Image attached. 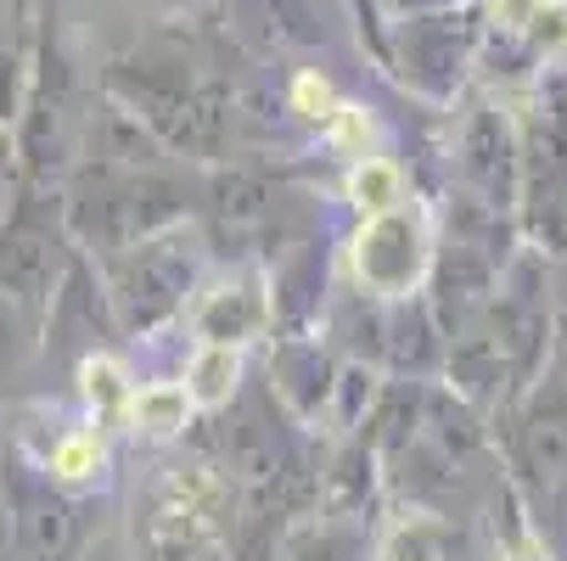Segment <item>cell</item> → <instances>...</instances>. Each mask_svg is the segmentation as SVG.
Wrapping results in <instances>:
<instances>
[{
	"label": "cell",
	"instance_id": "1",
	"mask_svg": "<svg viewBox=\"0 0 567 561\" xmlns=\"http://www.w3.org/2000/svg\"><path fill=\"white\" fill-rule=\"evenodd\" d=\"M450 337V376L461 382V393L512 411L550 365V303L539 292L534 259L501 276V287Z\"/></svg>",
	"mask_w": 567,
	"mask_h": 561
},
{
	"label": "cell",
	"instance_id": "2",
	"mask_svg": "<svg viewBox=\"0 0 567 561\" xmlns=\"http://www.w3.org/2000/svg\"><path fill=\"white\" fill-rule=\"evenodd\" d=\"M517 214L534 242L567 253V96L539 91L517 118Z\"/></svg>",
	"mask_w": 567,
	"mask_h": 561
},
{
	"label": "cell",
	"instance_id": "3",
	"mask_svg": "<svg viewBox=\"0 0 567 561\" xmlns=\"http://www.w3.org/2000/svg\"><path fill=\"white\" fill-rule=\"evenodd\" d=\"M433 230L416 208H388V214H365V225L354 230L349 242V264H354V281L382 298V303H404L416 298L422 281L433 276Z\"/></svg>",
	"mask_w": 567,
	"mask_h": 561
},
{
	"label": "cell",
	"instance_id": "4",
	"mask_svg": "<svg viewBox=\"0 0 567 561\" xmlns=\"http://www.w3.org/2000/svg\"><path fill=\"white\" fill-rule=\"evenodd\" d=\"M517 477L539 500H567V376L545 365V376L512 405L506 433Z\"/></svg>",
	"mask_w": 567,
	"mask_h": 561
},
{
	"label": "cell",
	"instance_id": "5",
	"mask_svg": "<svg viewBox=\"0 0 567 561\" xmlns=\"http://www.w3.org/2000/svg\"><path fill=\"white\" fill-rule=\"evenodd\" d=\"M276 320V292H265L259 276H236L225 287H214L197 309V337L203 343H225V349H241L270 332Z\"/></svg>",
	"mask_w": 567,
	"mask_h": 561
},
{
	"label": "cell",
	"instance_id": "6",
	"mask_svg": "<svg viewBox=\"0 0 567 561\" xmlns=\"http://www.w3.org/2000/svg\"><path fill=\"white\" fill-rule=\"evenodd\" d=\"M241 387V349H225V343H203L192 371H186V393L197 411H219L230 405Z\"/></svg>",
	"mask_w": 567,
	"mask_h": 561
},
{
	"label": "cell",
	"instance_id": "7",
	"mask_svg": "<svg viewBox=\"0 0 567 561\" xmlns=\"http://www.w3.org/2000/svg\"><path fill=\"white\" fill-rule=\"evenodd\" d=\"M192 411L197 405H192L186 382H146V387L130 393V416L124 422H135V427H146L157 438H169V433H181L192 422Z\"/></svg>",
	"mask_w": 567,
	"mask_h": 561
},
{
	"label": "cell",
	"instance_id": "8",
	"mask_svg": "<svg viewBox=\"0 0 567 561\" xmlns=\"http://www.w3.org/2000/svg\"><path fill=\"white\" fill-rule=\"evenodd\" d=\"M343 197L360 208V214H388L404 202V169L393 157H354V169L343 180Z\"/></svg>",
	"mask_w": 567,
	"mask_h": 561
},
{
	"label": "cell",
	"instance_id": "9",
	"mask_svg": "<svg viewBox=\"0 0 567 561\" xmlns=\"http://www.w3.org/2000/svg\"><path fill=\"white\" fill-rule=\"evenodd\" d=\"M79 382H85V398L96 405V416H130V393H135V382H124V371L113 365V360H85L79 365Z\"/></svg>",
	"mask_w": 567,
	"mask_h": 561
},
{
	"label": "cell",
	"instance_id": "10",
	"mask_svg": "<svg viewBox=\"0 0 567 561\" xmlns=\"http://www.w3.org/2000/svg\"><path fill=\"white\" fill-rule=\"evenodd\" d=\"M102 460H107V438L102 433H68L51 449V471L62 477V484H85V477L102 471Z\"/></svg>",
	"mask_w": 567,
	"mask_h": 561
},
{
	"label": "cell",
	"instance_id": "11",
	"mask_svg": "<svg viewBox=\"0 0 567 561\" xmlns=\"http://www.w3.org/2000/svg\"><path fill=\"white\" fill-rule=\"evenodd\" d=\"M444 522H433V517H411L393 539H388V550H382V561H450V550H444Z\"/></svg>",
	"mask_w": 567,
	"mask_h": 561
},
{
	"label": "cell",
	"instance_id": "12",
	"mask_svg": "<svg viewBox=\"0 0 567 561\" xmlns=\"http://www.w3.org/2000/svg\"><path fill=\"white\" fill-rule=\"evenodd\" d=\"M338 107H343L338 91H332L320 73H298V79H292V113H298V118H309V124L327 129V124L338 118Z\"/></svg>",
	"mask_w": 567,
	"mask_h": 561
},
{
	"label": "cell",
	"instance_id": "13",
	"mask_svg": "<svg viewBox=\"0 0 567 561\" xmlns=\"http://www.w3.org/2000/svg\"><path fill=\"white\" fill-rule=\"evenodd\" d=\"M327 141L338 146V152H349V157H365V141H371V118H365V107H338V118L327 124Z\"/></svg>",
	"mask_w": 567,
	"mask_h": 561
},
{
	"label": "cell",
	"instance_id": "14",
	"mask_svg": "<svg viewBox=\"0 0 567 561\" xmlns=\"http://www.w3.org/2000/svg\"><path fill=\"white\" fill-rule=\"evenodd\" d=\"M550 371L567 376V276H561V287L550 298Z\"/></svg>",
	"mask_w": 567,
	"mask_h": 561
},
{
	"label": "cell",
	"instance_id": "15",
	"mask_svg": "<svg viewBox=\"0 0 567 561\" xmlns=\"http://www.w3.org/2000/svg\"><path fill=\"white\" fill-rule=\"evenodd\" d=\"M501 561H556V555L545 550V539H534V533H517V539L501 550Z\"/></svg>",
	"mask_w": 567,
	"mask_h": 561
}]
</instances>
